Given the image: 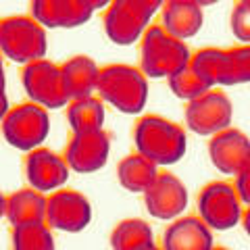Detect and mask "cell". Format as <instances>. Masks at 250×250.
I'll return each instance as SVG.
<instances>
[{
	"label": "cell",
	"mask_w": 250,
	"mask_h": 250,
	"mask_svg": "<svg viewBox=\"0 0 250 250\" xmlns=\"http://www.w3.org/2000/svg\"><path fill=\"white\" fill-rule=\"evenodd\" d=\"M136 152L156 167L175 165L188 150V136L182 125L161 115H144L134 127Z\"/></svg>",
	"instance_id": "1"
},
{
	"label": "cell",
	"mask_w": 250,
	"mask_h": 250,
	"mask_svg": "<svg viewBox=\"0 0 250 250\" xmlns=\"http://www.w3.org/2000/svg\"><path fill=\"white\" fill-rule=\"evenodd\" d=\"M96 94L103 103L125 115H138L148 103V77L140 67L113 62L100 67Z\"/></svg>",
	"instance_id": "2"
},
{
	"label": "cell",
	"mask_w": 250,
	"mask_h": 250,
	"mask_svg": "<svg viewBox=\"0 0 250 250\" xmlns=\"http://www.w3.org/2000/svg\"><path fill=\"white\" fill-rule=\"evenodd\" d=\"M188 44L169 36L161 25H150L140 42V71L152 80H169L190 62Z\"/></svg>",
	"instance_id": "3"
},
{
	"label": "cell",
	"mask_w": 250,
	"mask_h": 250,
	"mask_svg": "<svg viewBox=\"0 0 250 250\" xmlns=\"http://www.w3.org/2000/svg\"><path fill=\"white\" fill-rule=\"evenodd\" d=\"M161 0H113L106 4L103 25L106 38L117 46L140 42L150 27V21L161 13Z\"/></svg>",
	"instance_id": "4"
},
{
	"label": "cell",
	"mask_w": 250,
	"mask_h": 250,
	"mask_svg": "<svg viewBox=\"0 0 250 250\" xmlns=\"http://www.w3.org/2000/svg\"><path fill=\"white\" fill-rule=\"evenodd\" d=\"M48 36L31 15H13L0 19V54L17 65H31L46 59Z\"/></svg>",
	"instance_id": "5"
},
{
	"label": "cell",
	"mask_w": 250,
	"mask_h": 250,
	"mask_svg": "<svg viewBox=\"0 0 250 250\" xmlns=\"http://www.w3.org/2000/svg\"><path fill=\"white\" fill-rule=\"evenodd\" d=\"M4 142L23 152L42 148V142L50 134L48 111L34 103H21L9 108L4 119L0 121Z\"/></svg>",
	"instance_id": "6"
},
{
	"label": "cell",
	"mask_w": 250,
	"mask_h": 250,
	"mask_svg": "<svg viewBox=\"0 0 250 250\" xmlns=\"http://www.w3.org/2000/svg\"><path fill=\"white\" fill-rule=\"evenodd\" d=\"M23 90L29 96V103L52 111L69 104V96L62 82L61 65H54L52 61L42 59L31 65H25L21 71Z\"/></svg>",
	"instance_id": "7"
},
{
	"label": "cell",
	"mask_w": 250,
	"mask_h": 250,
	"mask_svg": "<svg viewBox=\"0 0 250 250\" xmlns=\"http://www.w3.org/2000/svg\"><path fill=\"white\" fill-rule=\"evenodd\" d=\"M186 125L196 136L213 138L231 127L233 104L225 92L210 90L202 96L186 103Z\"/></svg>",
	"instance_id": "8"
},
{
	"label": "cell",
	"mask_w": 250,
	"mask_h": 250,
	"mask_svg": "<svg viewBox=\"0 0 250 250\" xmlns=\"http://www.w3.org/2000/svg\"><path fill=\"white\" fill-rule=\"evenodd\" d=\"M198 217L210 229H233L242 219V202L233 184L210 182L198 192Z\"/></svg>",
	"instance_id": "9"
},
{
	"label": "cell",
	"mask_w": 250,
	"mask_h": 250,
	"mask_svg": "<svg viewBox=\"0 0 250 250\" xmlns=\"http://www.w3.org/2000/svg\"><path fill=\"white\" fill-rule=\"evenodd\" d=\"M46 225L52 231L77 233L92 221V205L88 196L77 190L61 188L46 196Z\"/></svg>",
	"instance_id": "10"
},
{
	"label": "cell",
	"mask_w": 250,
	"mask_h": 250,
	"mask_svg": "<svg viewBox=\"0 0 250 250\" xmlns=\"http://www.w3.org/2000/svg\"><path fill=\"white\" fill-rule=\"evenodd\" d=\"M104 0H34L31 17L46 29H73L92 19L96 9H106Z\"/></svg>",
	"instance_id": "11"
},
{
	"label": "cell",
	"mask_w": 250,
	"mask_h": 250,
	"mask_svg": "<svg viewBox=\"0 0 250 250\" xmlns=\"http://www.w3.org/2000/svg\"><path fill=\"white\" fill-rule=\"evenodd\" d=\"M146 210L161 221H175L188 208V188L177 175L169 171H159L150 188L142 194Z\"/></svg>",
	"instance_id": "12"
},
{
	"label": "cell",
	"mask_w": 250,
	"mask_h": 250,
	"mask_svg": "<svg viewBox=\"0 0 250 250\" xmlns=\"http://www.w3.org/2000/svg\"><path fill=\"white\" fill-rule=\"evenodd\" d=\"M111 154V136L104 129L90 134H71L62 159L75 173H94L100 171Z\"/></svg>",
	"instance_id": "13"
},
{
	"label": "cell",
	"mask_w": 250,
	"mask_h": 250,
	"mask_svg": "<svg viewBox=\"0 0 250 250\" xmlns=\"http://www.w3.org/2000/svg\"><path fill=\"white\" fill-rule=\"evenodd\" d=\"M25 177L29 188L36 192H57L67 184L71 169L65 163L61 154H57L50 148H36L25 156Z\"/></svg>",
	"instance_id": "14"
},
{
	"label": "cell",
	"mask_w": 250,
	"mask_h": 250,
	"mask_svg": "<svg viewBox=\"0 0 250 250\" xmlns=\"http://www.w3.org/2000/svg\"><path fill=\"white\" fill-rule=\"evenodd\" d=\"M208 159L223 175L236 177L250 163V138L242 129L228 127L208 140Z\"/></svg>",
	"instance_id": "15"
},
{
	"label": "cell",
	"mask_w": 250,
	"mask_h": 250,
	"mask_svg": "<svg viewBox=\"0 0 250 250\" xmlns=\"http://www.w3.org/2000/svg\"><path fill=\"white\" fill-rule=\"evenodd\" d=\"M213 229L200 217H179L163 233V250H213Z\"/></svg>",
	"instance_id": "16"
},
{
	"label": "cell",
	"mask_w": 250,
	"mask_h": 250,
	"mask_svg": "<svg viewBox=\"0 0 250 250\" xmlns=\"http://www.w3.org/2000/svg\"><path fill=\"white\" fill-rule=\"evenodd\" d=\"M205 11L194 0H169L161 6V27L177 40H190L202 29Z\"/></svg>",
	"instance_id": "17"
},
{
	"label": "cell",
	"mask_w": 250,
	"mask_h": 250,
	"mask_svg": "<svg viewBox=\"0 0 250 250\" xmlns=\"http://www.w3.org/2000/svg\"><path fill=\"white\" fill-rule=\"evenodd\" d=\"M61 73H62V82H65L69 103L71 100L90 98L96 94L100 67L92 57L75 54V57H71L61 65Z\"/></svg>",
	"instance_id": "18"
},
{
	"label": "cell",
	"mask_w": 250,
	"mask_h": 250,
	"mask_svg": "<svg viewBox=\"0 0 250 250\" xmlns=\"http://www.w3.org/2000/svg\"><path fill=\"white\" fill-rule=\"evenodd\" d=\"M4 217L9 219L13 228L25 223H40L46 219V196L42 192L31 190V188H21L11 196H6Z\"/></svg>",
	"instance_id": "19"
},
{
	"label": "cell",
	"mask_w": 250,
	"mask_h": 250,
	"mask_svg": "<svg viewBox=\"0 0 250 250\" xmlns=\"http://www.w3.org/2000/svg\"><path fill=\"white\" fill-rule=\"evenodd\" d=\"M156 175H159V167L138 152L125 156L117 165V179H119L121 188L134 194H144L156 179Z\"/></svg>",
	"instance_id": "20"
},
{
	"label": "cell",
	"mask_w": 250,
	"mask_h": 250,
	"mask_svg": "<svg viewBox=\"0 0 250 250\" xmlns=\"http://www.w3.org/2000/svg\"><path fill=\"white\" fill-rule=\"evenodd\" d=\"M104 103L98 96L71 100L67 104V121L71 134H90L104 125Z\"/></svg>",
	"instance_id": "21"
},
{
	"label": "cell",
	"mask_w": 250,
	"mask_h": 250,
	"mask_svg": "<svg viewBox=\"0 0 250 250\" xmlns=\"http://www.w3.org/2000/svg\"><path fill=\"white\" fill-rule=\"evenodd\" d=\"M148 244H154L152 228L142 219H123L115 225L111 233L113 250H142Z\"/></svg>",
	"instance_id": "22"
},
{
	"label": "cell",
	"mask_w": 250,
	"mask_h": 250,
	"mask_svg": "<svg viewBox=\"0 0 250 250\" xmlns=\"http://www.w3.org/2000/svg\"><path fill=\"white\" fill-rule=\"evenodd\" d=\"M188 65L194 69V73L210 90H215V85H223V75H225V50L223 48H200L196 52H192Z\"/></svg>",
	"instance_id": "23"
},
{
	"label": "cell",
	"mask_w": 250,
	"mask_h": 250,
	"mask_svg": "<svg viewBox=\"0 0 250 250\" xmlns=\"http://www.w3.org/2000/svg\"><path fill=\"white\" fill-rule=\"evenodd\" d=\"M13 250H54L52 229L44 221L15 225L11 231Z\"/></svg>",
	"instance_id": "24"
},
{
	"label": "cell",
	"mask_w": 250,
	"mask_h": 250,
	"mask_svg": "<svg viewBox=\"0 0 250 250\" xmlns=\"http://www.w3.org/2000/svg\"><path fill=\"white\" fill-rule=\"evenodd\" d=\"M250 83V44H240L225 50L223 85Z\"/></svg>",
	"instance_id": "25"
},
{
	"label": "cell",
	"mask_w": 250,
	"mask_h": 250,
	"mask_svg": "<svg viewBox=\"0 0 250 250\" xmlns=\"http://www.w3.org/2000/svg\"><path fill=\"white\" fill-rule=\"evenodd\" d=\"M167 82H169L171 92H173L177 98L186 100V103H190V100H194V98L202 96V94L210 92V88L200 80L196 73H194V69L190 65H186L182 71H177L175 75H171Z\"/></svg>",
	"instance_id": "26"
},
{
	"label": "cell",
	"mask_w": 250,
	"mask_h": 250,
	"mask_svg": "<svg viewBox=\"0 0 250 250\" xmlns=\"http://www.w3.org/2000/svg\"><path fill=\"white\" fill-rule=\"evenodd\" d=\"M229 25L242 44H250V0H240L233 4Z\"/></svg>",
	"instance_id": "27"
},
{
	"label": "cell",
	"mask_w": 250,
	"mask_h": 250,
	"mask_svg": "<svg viewBox=\"0 0 250 250\" xmlns=\"http://www.w3.org/2000/svg\"><path fill=\"white\" fill-rule=\"evenodd\" d=\"M238 192V198L244 207H250V163L236 175V184H233Z\"/></svg>",
	"instance_id": "28"
},
{
	"label": "cell",
	"mask_w": 250,
	"mask_h": 250,
	"mask_svg": "<svg viewBox=\"0 0 250 250\" xmlns=\"http://www.w3.org/2000/svg\"><path fill=\"white\" fill-rule=\"evenodd\" d=\"M9 96H6V77H4V65H2V54H0V121L9 113Z\"/></svg>",
	"instance_id": "29"
},
{
	"label": "cell",
	"mask_w": 250,
	"mask_h": 250,
	"mask_svg": "<svg viewBox=\"0 0 250 250\" xmlns=\"http://www.w3.org/2000/svg\"><path fill=\"white\" fill-rule=\"evenodd\" d=\"M242 228H244V231L250 236V207H244L242 208V219H240Z\"/></svg>",
	"instance_id": "30"
},
{
	"label": "cell",
	"mask_w": 250,
	"mask_h": 250,
	"mask_svg": "<svg viewBox=\"0 0 250 250\" xmlns=\"http://www.w3.org/2000/svg\"><path fill=\"white\" fill-rule=\"evenodd\" d=\"M4 213H6V196L0 190V219H4Z\"/></svg>",
	"instance_id": "31"
},
{
	"label": "cell",
	"mask_w": 250,
	"mask_h": 250,
	"mask_svg": "<svg viewBox=\"0 0 250 250\" xmlns=\"http://www.w3.org/2000/svg\"><path fill=\"white\" fill-rule=\"evenodd\" d=\"M142 250H163L159 244H156V242H154V244H148V246H144Z\"/></svg>",
	"instance_id": "32"
},
{
	"label": "cell",
	"mask_w": 250,
	"mask_h": 250,
	"mask_svg": "<svg viewBox=\"0 0 250 250\" xmlns=\"http://www.w3.org/2000/svg\"><path fill=\"white\" fill-rule=\"evenodd\" d=\"M213 250H229V248H223V246H215Z\"/></svg>",
	"instance_id": "33"
}]
</instances>
